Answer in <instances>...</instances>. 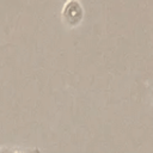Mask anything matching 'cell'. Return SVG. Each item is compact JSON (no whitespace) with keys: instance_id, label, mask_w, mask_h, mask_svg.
<instances>
[{"instance_id":"obj_1","label":"cell","mask_w":153,"mask_h":153,"mask_svg":"<svg viewBox=\"0 0 153 153\" xmlns=\"http://www.w3.org/2000/svg\"><path fill=\"white\" fill-rule=\"evenodd\" d=\"M62 22L69 26L75 27L78 26L82 18H84V8L79 0H68L65 2L62 11H61Z\"/></svg>"}]
</instances>
